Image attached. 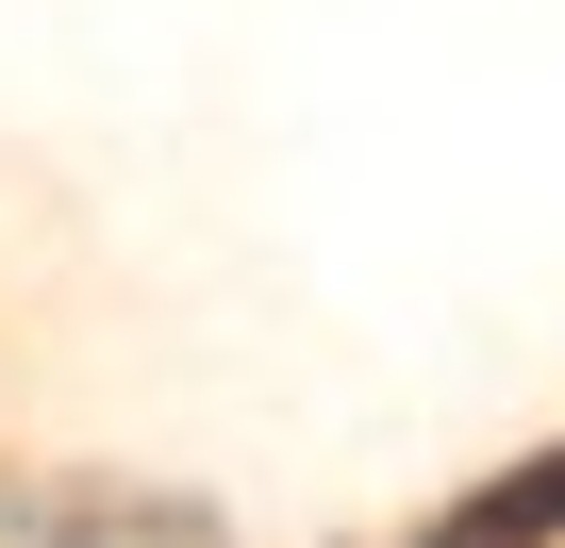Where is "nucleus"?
<instances>
[{"label":"nucleus","instance_id":"f257e3e1","mask_svg":"<svg viewBox=\"0 0 565 548\" xmlns=\"http://www.w3.org/2000/svg\"><path fill=\"white\" fill-rule=\"evenodd\" d=\"M548 515H565V465H515V482H482L466 531H548Z\"/></svg>","mask_w":565,"mask_h":548}]
</instances>
